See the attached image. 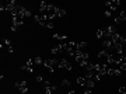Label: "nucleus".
<instances>
[{"mask_svg": "<svg viewBox=\"0 0 126 94\" xmlns=\"http://www.w3.org/2000/svg\"><path fill=\"white\" fill-rule=\"evenodd\" d=\"M58 63H59V60H56V59H48V60L44 62V65H45V67L52 73V72H55V67H58Z\"/></svg>", "mask_w": 126, "mask_h": 94, "instance_id": "f257e3e1", "label": "nucleus"}, {"mask_svg": "<svg viewBox=\"0 0 126 94\" xmlns=\"http://www.w3.org/2000/svg\"><path fill=\"white\" fill-rule=\"evenodd\" d=\"M35 21L38 22V24H41L42 27H46L48 25V22L50 21L49 18H48V14H41V16H35Z\"/></svg>", "mask_w": 126, "mask_h": 94, "instance_id": "f03ea898", "label": "nucleus"}, {"mask_svg": "<svg viewBox=\"0 0 126 94\" xmlns=\"http://www.w3.org/2000/svg\"><path fill=\"white\" fill-rule=\"evenodd\" d=\"M113 34H116V27H115V25H109V27H107L104 30V37H105L107 39H109Z\"/></svg>", "mask_w": 126, "mask_h": 94, "instance_id": "7ed1b4c3", "label": "nucleus"}, {"mask_svg": "<svg viewBox=\"0 0 126 94\" xmlns=\"http://www.w3.org/2000/svg\"><path fill=\"white\" fill-rule=\"evenodd\" d=\"M42 84H44V87H45V93L46 94H52L53 91H56V89H58L56 86L52 84V83H49V81H44Z\"/></svg>", "mask_w": 126, "mask_h": 94, "instance_id": "20e7f679", "label": "nucleus"}, {"mask_svg": "<svg viewBox=\"0 0 126 94\" xmlns=\"http://www.w3.org/2000/svg\"><path fill=\"white\" fill-rule=\"evenodd\" d=\"M16 87H17L18 90H20V93H28V86H27V81H17L16 83Z\"/></svg>", "mask_w": 126, "mask_h": 94, "instance_id": "39448f33", "label": "nucleus"}, {"mask_svg": "<svg viewBox=\"0 0 126 94\" xmlns=\"http://www.w3.org/2000/svg\"><path fill=\"white\" fill-rule=\"evenodd\" d=\"M121 4V1L119 0H111V1H105V6L108 7L109 10H116Z\"/></svg>", "mask_w": 126, "mask_h": 94, "instance_id": "423d86ee", "label": "nucleus"}, {"mask_svg": "<svg viewBox=\"0 0 126 94\" xmlns=\"http://www.w3.org/2000/svg\"><path fill=\"white\" fill-rule=\"evenodd\" d=\"M58 67H60V69H66V70H72V65L69 63V60H66V59H60L58 63Z\"/></svg>", "mask_w": 126, "mask_h": 94, "instance_id": "0eeeda50", "label": "nucleus"}, {"mask_svg": "<svg viewBox=\"0 0 126 94\" xmlns=\"http://www.w3.org/2000/svg\"><path fill=\"white\" fill-rule=\"evenodd\" d=\"M32 63H34V59H28L27 63L21 66V69L25 70V72H28V73H32V72H34V69H32Z\"/></svg>", "mask_w": 126, "mask_h": 94, "instance_id": "6e6552de", "label": "nucleus"}, {"mask_svg": "<svg viewBox=\"0 0 126 94\" xmlns=\"http://www.w3.org/2000/svg\"><path fill=\"white\" fill-rule=\"evenodd\" d=\"M104 48L108 51V52H109V51H112V49H115V44L112 42V39H111V38L104 41Z\"/></svg>", "mask_w": 126, "mask_h": 94, "instance_id": "1a4fd4ad", "label": "nucleus"}, {"mask_svg": "<svg viewBox=\"0 0 126 94\" xmlns=\"http://www.w3.org/2000/svg\"><path fill=\"white\" fill-rule=\"evenodd\" d=\"M55 17H63V16H66V10H62V9H58V7H55L53 9V13Z\"/></svg>", "mask_w": 126, "mask_h": 94, "instance_id": "9d476101", "label": "nucleus"}, {"mask_svg": "<svg viewBox=\"0 0 126 94\" xmlns=\"http://www.w3.org/2000/svg\"><path fill=\"white\" fill-rule=\"evenodd\" d=\"M123 21H126V11H122V13L115 18V22H116V24H121V22H123Z\"/></svg>", "mask_w": 126, "mask_h": 94, "instance_id": "9b49d317", "label": "nucleus"}, {"mask_svg": "<svg viewBox=\"0 0 126 94\" xmlns=\"http://www.w3.org/2000/svg\"><path fill=\"white\" fill-rule=\"evenodd\" d=\"M107 75H109V76H121V70L119 69H108Z\"/></svg>", "mask_w": 126, "mask_h": 94, "instance_id": "f8f14e48", "label": "nucleus"}, {"mask_svg": "<svg viewBox=\"0 0 126 94\" xmlns=\"http://www.w3.org/2000/svg\"><path fill=\"white\" fill-rule=\"evenodd\" d=\"M48 7H49V4H48L46 1H41L39 3V11L42 14L45 13V11H48Z\"/></svg>", "mask_w": 126, "mask_h": 94, "instance_id": "ddd939ff", "label": "nucleus"}, {"mask_svg": "<svg viewBox=\"0 0 126 94\" xmlns=\"http://www.w3.org/2000/svg\"><path fill=\"white\" fill-rule=\"evenodd\" d=\"M121 38H122V35H119L118 32H116V34H113V35L111 37V39H112V42H113L115 45H116V44H121Z\"/></svg>", "mask_w": 126, "mask_h": 94, "instance_id": "4468645a", "label": "nucleus"}, {"mask_svg": "<svg viewBox=\"0 0 126 94\" xmlns=\"http://www.w3.org/2000/svg\"><path fill=\"white\" fill-rule=\"evenodd\" d=\"M108 55H109V52L107 49H104V51H101V52H98V58L99 59H107Z\"/></svg>", "mask_w": 126, "mask_h": 94, "instance_id": "2eb2a0df", "label": "nucleus"}, {"mask_svg": "<svg viewBox=\"0 0 126 94\" xmlns=\"http://www.w3.org/2000/svg\"><path fill=\"white\" fill-rule=\"evenodd\" d=\"M115 52L119 54V55L123 54V45H122V44H116V45H115Z\"/></svg>", "mask_w": 126, "mask_h": 94, "instance_id": "dca6fc26", "label": "nucleus"}, {"mask_svg": "<svg viewBox=\"0 0 126 94\" xmlns=\"http://www.w3.org/2000/svg\"><path fill=\"white\" fill-rule=\"evenodd\" d=\"M77 84L79 86H87V79L86 77H77Z\"/></svg>", "mask_w": 126, "mask_h": 94, "instance_id": "f3484780", "label": "nucleus"}, {"mask_svg": "<svg viewBox=\"0 0 126 94\" xmlns=\"http://www.w3.org/2000/svg\"><path fill=\"white\" fill-rule=\"evenodd\" d=\"M4 44L7 45V51L11 54V52H13V46H11V42H10V39H4Z\"/></svg>", "mask_w": 126, "mask_h": 94, "instance_id": "a211bd4d", "label": "nucleus"}, {"mask_svg": "<svg viewBox=\"0 0 126 94\" xmlns=\"http://www.w3.org/2000/svg\"><path fill=\"white\" fill-rule=\"evenodd\" d=\"M115 60H116V59H115V55L109 54V55H108V58H107V62H108V63H113Z\"/></svg>", "mask_w": 126, "mask_h": 94, "instance_id": "6ab92c4d", "label": "nucleus"}, {"mask_svg": "<svg viewBox=\"0 0 126 94\" xmlns=\"http://www.w3.org/2000/svg\"><path fill=\"white\" fill-rule=\"evenodd\" d=\"M87 44L86 42H77V51H81L83 48H86Z\"/></svg>", "mask_w": 126, "mask_h": 94, "instance_id": "aec40b11", "label": "nucleus"}, {"mask_svg": "<svg viewBox=\"0 0 126 94\" xmlns=\"http://www.w3.org/2000/svg\"><path fill=\"white\" fill-rule=\"evenodd\" d=\"M53 38H55V39H66V38H67V37H66V35H59V34H55V35H53Z\"/></svg>", "mask_w": 126, "mask_h": 94, "instance_id": "412c9836", "label": "nucleus"}, {"mask_svg": "<svg viewBox=\"0 0 126 94\" xmlns=\"http://www.w3.org/2000/svg\"><path fill=\"white\" fill-rule=\"evenodd\" d=\"M94 86H95V81L94 80H87V87H88V89H93Z\"/></svg>", "mask_w": 126, "mask_h": 94, "instance_id": "4be33fe9", "label": "nucleus"}, {"mask_svg": "<svg viewBox=\"0 0 126 94\" xmlns=\"http://www.w3.org/2000/svg\"><path fill=\"white\" fill-rule=\"evenodd\" d=\"M95 35H97V38H102L104 37V30H98V31L95 32Z\"/></svg>", "mask_w": 126, "mask_h": 94, "instance_id": "5701e85b", "label": "nucleus"}, {"mask_svg": "<svg viewBox=\"0 0 126 94\" xmlns=\"http://www.w3.org/2000/svg\"><path fill=\"white\" fill-rule=\"evenodd\" d=\"M53 55H56V54H60V49H59V46H55V48H52V51H50Z\"/></svg>", "mask_w": 126, "mask_h": 94, "instance_id": "b1692460", "label": "nucleus"}, {"mask_svg": "<svg viewBox=\"0 0 126 94\" xmlns=\"http://www.w3.org/2000/svg\"><path fill=\"white\" fill-rule=\"evenodd\" d=\"M87 63H88L87 60H79V65H80L81 67H86V66H87Z\"/></svg>", "mask_w": 126, "mask_h": 94, "instance_id": "393cba45", "label": "nucleus"}, {"mask_svg": "<svg viewBox=\"0 0 126 94\" xmlns=\"http://www.w3.org/2000/svg\"><path fill=\"white\" fill-rule=\"evenodd\" d=\"M119 93H121V94H126V86H123V87H119Z\"/></svg>", "mask_w": 126, "mask_h": 94, "instance_id": "a878e982", "label": "nucleus"}, {"mask_svg": "<svg viewBox=\"0 0 126 94\" xmlns=\"http://www.w3.org/2000/svg\"><path fill=\"white\" fill-rule=\"evenodd\" d=\"M34 62H35V63H36V65H39V63H42V59H41V58H39V56H36V58H35V59H34Z\"/></svg>", "mask_w": 126, "mask_h": 94, "instance_id": "bb28decb", "label": "nucleus"}, {"mask_svg": "<svg viewBox=\"0 0 126 94\" xmlns=\"http://www.w3.org/2000/svg\"><path fill=\"white\" fill-rule=\"evenodd\" d=\"M62 84H63V86H70V81H69L67 79H64V80L62 81Z\"/></svg>", "mask_w": 126, "mask_h": 94, "instance_id": "cd10ccee", "label": "nucleus"}, {"mask_svg": "<svg viewBox=\"0 0 126 94\" xmlns=\"http://www.w3.org/2000/svg\"><path fill=\"white\" fill-rule=\"evenodd\" d=\"M36 81H39V83H44V79H42V76H36Z\"/></svg>", "mask_w": 126, "mask_h": 94, "instance_id": "c85d7f7f", "label": "nucleus"}, {"mask_svg": "<svg viewBox=\"0 0 126 94\" xmlns=\"http://www.w3.org/2000/svg\"><path fill=\"white\" fill-rule=\"evenodd\" d=\"M104 16H105V17H111V10H107V11H105V14H104Z\"/></svg>", "mask_w": 126, "mask_h": 94, "instance_id": "c756f323", "label": "nucleus"}, {"mask_svg": "<svg viewBox=\"0 0 126 94\" xmlns=\"http://www.w3.org/2000/svg\"><path fill=\"white\" fill-rule=\"evenodd\" d=\"M84 94H93V93H91V90H86V93Z\"/></svg>", "mask_w": 126, "mask_h": 94, "instance_id": "7c9ffc66", "label": "nucleus"}, {"mask_svg": "<svg viewBox=\"0 0 126 94\" xmlns=\"http://www.w3.org/2000/svg\"><path fill=\"white\" fill-rule=\"evenodd\" d=\"M67 94H74V90H70V91H69Z\"/></svg>", "mask_w": 126, "mask_h": 94, "instance_id": "2f4dec72", "label": "nucleus"}]
</instances>
